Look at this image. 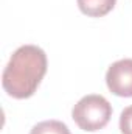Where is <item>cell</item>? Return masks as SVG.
<instances>
[{"label": "cell", "instance_id": "1", "mask_svg": "<svg viewBox=\"0 0 132 134\" xmlns=\"http://www.w3.org/2000/svg\"><path fill=\"white\" fill-rule=\"evenodd\" d=\"M47 55L37 45L19 47L2 75L3 91L17 100L30 98L37 91L40 81L47 73Z\"/></svg>", "mask_w": 132, "mask_h": 134}, {"label": "cell", "instance_id": "2", "mask_svg": "<svg viewBox=\"0 0 132 134\" xmlns=\"http://www.w3.org/2000/svg\"><path fill=\"white\" fill-rule=\"evenodd\" d=\"M112 117V104L103 95L90 94L82 97L71 109V119L75 123L89 133L103 130Z\"/></svg>", "mask_w": 132, "mask_h": 134}, {"label": "cell", "instance_id": "3", "mask_svg": "<svg viewBox=\"0 0 132 134\" xmlns=\"http://www.w3.org/2000/svg\"><path fill=\"white\" fill-rule=\"evenodd\" d=\"M106 84L117 97H132V59L124 58L115 61L106 72Z\"/></svg>", "mask_w": 132, "mask_h": 134}, {"label": "cell", "instance_id": "4", "mask_svg": "<svg viewBox=\"0 0 132 134\" xmlns=\"http://www.w3.org/2000/svg\"><path fill=\"white\" fill-rule=\"evenodd\" d=\"M76 2L81 13L89 17H103L109 14L117 3V0H76Z\"/></svg>", "mask_w": 132, "mask_h": 134}, {"label": "cell", "instance_id": "5", "mask_svg": "<svg viewBox=\"0 0 132 134\" xmlns=\"http://www.w3.org/2000/svg\"><path fill=\"white\" fill-rule=\"evenodd\" d=\"M30 134H71L68 126L59 120H44L34 125Z\"/></svg>", "mask_w": 132, "mask_h": 134}, {"label": "cell", "instance_id": "6", "mask_svg": "<svg viewBox=\"0 0 132 134\" xmlns=\"http://www.w3.org/2000/svg\"><path fill=\"white\" fill-rule=\"evenodd\" d=\"M120 131L121 134H132V104L124 108L120 115Z\"/></svg>", "mask_w": 132, "mask_h": 134}]
</instances>
